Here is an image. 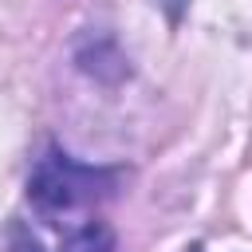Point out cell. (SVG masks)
Wrapping results in <instances>:
<instances>
[{
	"label": "cell",
	"instance_id": "obj_4",
	"mask_svg": "<svg viewBox=\"0 0 252 252\" xmlns=\"http://www.w3.org/2000/svg\"><path fill=\"white\" fill-rule=\"evenodd\" d=\"M161 4H165V8H169V12H173V16H177V12H181V4H185V0H161Z\"/></svg>",
	"mask_w": 252,
	"mask_h": 252
},
{
	"label": "cell",
	"instance_id": "obj_1",
	"mask_svg": "<svg viewBox=\"0 0 252 252\" xmlns=\"http://www.w3.org/2000/svg\"><path fill=\"white\" fill-rule=\"evenodd\" d=\"M118 189V173L102 165H83L63 150H43V158L32 165L28 177V201L47 220H63L75 213H87L102 205Z\"/></svg>",
	"mask_w": 252,
	"mask_h": 252
},
{
	"label": "cell",
	"instance_id": "obj_3",
	"mask_svg": "<svg viewBox=\"0 0 252 252\" xmlns=\"http://www.w3.org/2000/svg\"><path fill=\"white\" fill-rule=\"evenodd\" d=\"M16 252H43V248H39V244H35V240H24V244H20V248H16Z\"/></svg>",
	"mask_w": 252,
	"mask_h": 252
},
{
	"label": "cell",
	"instance_id": "obj_2",
	"mask_svg": "<svg viewBox=\"0 0 252 252\" xmlns=\"http://www.w3.org/2000/svg\"><path fill=\"white\" fill-rule=\"evenodd\" d=\"M63 252H118V244H114V232H110L106 224L87 220L83 228H75V232L67 236Z\"/></svg>",
	"mask_w": 252,
	"mask_h": 252
}]
</instances>
